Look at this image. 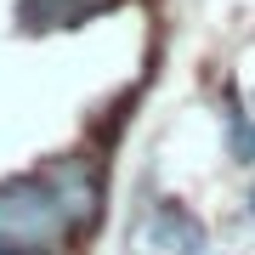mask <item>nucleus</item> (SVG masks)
<instances>
[{
    "label": "nucleus",
    "mask_w": 255,
    "mask_h": 255,
    "mask_svg": "<svg viewBox=\"0 0 255 255\" xmlns=\"http://www.w3.org/2000/svg\"><path fill=\"white\" fill-rule=\"evenodd\" d=\"M46 182L57 187V199H63V210H68V221H74V227L97 221V199H102V193H97V176H85L80 164H57Z\"/></svg>",
    "instance_id": "nucleus-3"
},
{
    "label": "nucleus",
    "mask_w": 255,
    "mask_h": 255,
    "mask_svg": "<svg viewBox=\"0 0 255 255\" xmlns=\"http://www.w3.org/2000/svg\"><path fill=\"white\" fill-rule=\"evenodd\" d=\"M114 0H23L17 17H23V28H74V23L97 17Z\"/></svg>",
    "instance_id": "nucleus-2"
},
{
    "label": "nucleus",
    "mask_w": 255,
    "mask_h": 255,
    "mask_svg": "<svg viewBox=\"0 0 255 255\" xmlns=\"http://www.w3.org/2000/svg\"><path fill=\"white\" fill-rule=\"evenodd\" d=\"M0 255H11V250H0Z\"/></svg>",
    "instance_id": "nucleus-4"
},
{
    "label": "nucleus",
    "mask_w": 255,
    "mask_h": 255,
    "mask_svg": "<svg viewBox=\"0 0 255 255\" xmlns=\"http://www.w3.org/2000/svg\"><path fill=\"white\" fill-rule=\"evenodd\" d=\"M74 221H68V210H63L51 182H40V176H11V182H0V250L40 255Z\"/></svg>",
    "instance_id": "nucleus-1"
}]
</instances>
